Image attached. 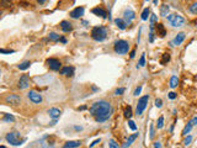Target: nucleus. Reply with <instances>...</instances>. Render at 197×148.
<instances>
[{
	"label": "nucleus",
	"instance_id": "1",
	"mask_svg": "<svg viewBox=\"0 0 197 148\" xmlns=\"http://www.w3.org/2000/svg\"><path fill=\"white\" fill-rule=\"evenodd\" d=\"M111 105L110 102L105 101V100H99V101L94 102L90 107V114L94 116V118L98 122H105L111 116Z\"/></svg>",
	"mask_w": 197,
	"mask_h": 148
},
{
	"label": "nucleus",
	"instance_id": "2",
	"mask_svg": "<svg viewBox=\"0 0 197 148\" xmlns=\"http://www.w3.org/2000/svg\"><path fill=\"white\" fill-rule=\"evenodd\" d=\"M5 139L11 144V146H15V147L21 146V144L26 141V138H21V133L17 132V131L9 132V133H7V135L5 136Z\"/></svg>",
	"mask_w": 197,
	"mask_h": 148
},
{
	"label": "nucleus",
	"instance_id": "3",
	"mask_svg": "<svg viewBox=\"0 0 197 148\" xmlns=\"http://www.w3.org/2000/svg\"><path fill=\"white\" fill-rule=\"evenodd\" d=\"M166 18H168V21L170 22V25L173 27H183L185 25V22H186V20L179 14H169L166 16Z\"/></svg>",
	"mask_w": 197,
	"mask_h": 148
},
{
	"label": "nucleus",
	"instance_id": "4",
	"mask_svg": "<svg viewBox=\"0 0 197 148\" xmlns=\"http://www.w3.org/2000/svg\"><path fill=\"white\" fill-rule=\"evenodd\" d=\"M107 36V31L105 27H102V26H96L91 30V37L94 38L95 41H98V42H101L106 38Z\"/></svg>",
	"mask_w": 197,
	"mask_h": 148
},
{
	"label": "nucleus",
	"instance_id": "5",
	"mask_svg": "<svg viewBox=\"0 0 197 148\" xmlns=\"http://www.w3.org/2000/svg\"><path fill=\"white\" fill-rule=\"evenodd\" d=\"M115 52L118 54H126L129 50V44L127 41L125 40H118L116 41V43H115Z\"/></svg>",
	"mask_w": 197,
	"mask_h": 148
},
{
	"label": "nucleus",
	"instance_id": "6",
	"mask_svg": "<svg viewBox=\"0 0 197 148\" xmlns=\"http://www.w3.org/2000/svg\"><path fill=\"white\" fill-rule=\"evenodd\" d=\"M149 101V95H144L138 100V104H137V115H142L143 111L146 110L147 104Z\"/></svg>",
	"mask_w": 197,
	"mask_h": 148
},
{
	"label": "nucleus",
	"instance_id": "7",
	"mask_svg": "<svg viewBox=\"0 0 197 148\" xmlns=\"http://www.w3.org/2000/svg\"><path fill=\"white\" fill-rule=\"evenodd\" d=\"M5 102L7 104V105H18V104L21 102V98L16 94H10L5 96Z\"/></svg>",
	"mask_w": 197,
	"mask_h": 148
},
{
	"label": "nucleus",
	"instance_id": "8",
	"mask_svg": "<svg viewBox=\"0 0 197 148\" xmlns=\"http://www.w3.org/2000/svg\"><path fill=\"white\" fill-rule=\"evenodd\" d=\"M46 63H47V65L52 70H59V69H61V67H62L61 61L57 59V58H48L46 61Z\"/></svg>",
	"mask_w": 197,
	"mask_h": 148
},
{
	"label": "nucleus",
	"instance_id": "9",
	"mask_svg": "<svg viewBox=\"0 0 197 148\" xmlns=\"http://www.w3.org/2000/svg\"><path fill=\"white\" fill-rule=\"evenodd\" d=\"M27 96H28V99L31 100L32 102H35V104H41V102H42V95H41L40 92H37L36 90H30L27 92Z\"/></svg>",
	"mask_w": 197,
	"mask_h": 148
},
{
	"label": "nucleus",
	"instance_id": "10",
	"mask_svg": "<svg viewBox=\"0 0 197 148\" xmlns=\"http://www.w3.org/2000/svg\"><path fill=\"white\" fill-rule=\"evenodd\" d=\"M134 17H136V13L133 10H131V9L125 10V13H123V20L127 22V25L131 24V21L134 20Z\"/></svg>",
	"mask_w": 197,
	"mask_h": 148
},
{
	"label": "nucleus",
	"instance_id": "11",
	"mask_svg": "<svg viewBox=\"0 0 197 148\" xmlns=\"http://www.w3.org/2000/svg\"><path fill=\"white\" fill-rule=\"evenodd\" d=\"M84 13H85L84 7L83 6H78L73 11H70V17H72V18H79V17L83 16Z\"/></svg>",
	"mask_w": 197,
	"mask_h": 148
},
{
	"label": "nucleus",
	"instance_id": "12",
	"mask_svg": "<svg viewBox=\"0 0 197 148\" xmlns=\"http://www.w3.org/2000/svg\"><path fill=\"white\" fill-rule=\"evenodd\" d=\"M30 87V77L27 75V74H24L20 80H18V88L20 89H26Z\"/></svg>",
	"mask_w": 197,
	"mask_h": 148
},
{
	"label": "nucleus",
	"instance_id": "13",
	"mask_svg": "<svg viewBox=\"0 0 197 148\" xmlns=\"http://www.w3.org/2000/svg\"><path fill=\"white\" fill-rule=\"evenodd\" d=\"M91 11H92V14L98 15V16H100V17H103V18H106V17H107V13H106V10H105V9H102V7H100V6L94 7V9H92Z\"/></svg>",
	"mask_w": 197,
	"mask_h": 148
},
{
	"label": "nucleus",
	"instance_id": "14",
	"mask_svg": "<svg viewBox=\"0 0 197 148\" xmlns=\"http://www.w3.org/2000/svg\"><path fill=\"white\" fill-rule=\"evenodd\" d=\"M48 114H49V117H52L53 120H57L61 116V110L57 109V107H51L49 110H48Z\"/></svg>",
	"mask_w": 197,
	"mask_h": 148
},
{
	"label": "nucleus",
	"instance_id": "15",
	"mask_svg": "<svg viewBox=\"0 0 197 148\" xmlns=\"http://www.w3.org/2000/svg\"><path fill=\"white\" fill-rule=\"evenodd\" d=\"M185 33L184 32H180V33H177L176 35V37L174 38V41H173V44L174 46H179V44H181L184 42V40H185Z\"/></svg>",
	"mask_w": 197,
	"mask_h": 148
},
{
	"label": "nucleus",
	"instance_id": "16",
	"mask_svg": "<svg viewBox=\"0 0 197 148\" xmlns=\"http://www.w3.org/2000/svg\"><path fill=\"white\" fill-rule=\"evenodd\" d=\"M73 73H74L73 67H63L61 69V74L62 75H65V77H72Z\"/></svg>",
	"mask_w": 197,
	"mask_h": 148
},
{
	"label": "nucleus",
	"instance_id": "17",
	"mask_svg": "<svg viewBox=\"0 0 197 148\" xmlns=\"http://www.w3.org/2000/svg\"><path fill=\"white\" fill-rule=\"evenodd\" d=\"M80 144H81L80 141H68V142L64 143L63 148H78L80 147Z\"/></svg>",
	"mask_w": 197,
	"mask_h": 148
},
{
	"label": "nucleus",
	"instance_id": "18",
	"mask_svg": "<svg viewBox=\"0 0 197 148\" xmlns=\"http://www.w3.org/2000/svg\"><path fill=\"white\" fill-rule=\"evenodd\" d=\"M137 137H138V133H133V135H131V136L128 137L127 142H126V143H125L123 146H122V147H123V148H127V147H129V146H131V144H132V143H133V142H134V141H136V138H137Z\"/></svg>",
	"mask_w": 197,
	"mask_h": 148
},
{
	"label": "nucleus",
	"instance_id": "19",
	"mask_svg": "<svg viewBox=\"0 0 197 148\" xmlns=\"http://www.w3.org/2000/svg\"><path fill=\"white\" fill-rule=\"evenodd\" d=\"M61 28L63 30L64 32H69V31H72V24L68 21H62L61 22Z\"/></svg>",
	"mask_w": 197,
	"mask_h": 148
},
{
	"label": "nucleus",
	"instance_id": "20",
	"mask_svg": "<svg viewBox=\"0 0 197 148\" xmlns=\"http://www.w3.org/2000/svg\"><path fill=\"white\" fill-rule=\"evenodd\" d=\"M115 24H116L117 27L121 28V30H125L127 27V22H126L123 18H116V20H115Z\"/></svg>",
	"mask_w": 197,
	"mask_h": 148
},
{
	"label": "nucleus",
	"instance_id": "21",
	"mask_svg": "<svg viewBox=\"0 0 197 148\" xmlns=\"http://www.w3.org/2000/svg\"><path fill=\"white\" fill-rule=\"evenodd\" d=\"M157 31H158V35L160 36V37H164L166 35V31H165V28H164V26H163V24H157Z\"/></svg>",
	"mask_w": 197,
	"mask_h": 148
},
{
	"label": "nucleus",
	"instance_id": "22",
	"mask_svg": "<svg viewBox=\"0 0 197 148\" xmlns=\"http://www.w3.org/2000/svg\"><path fill=\"white\" fill-rule=\"evenodd\" d=\"M177 84H179V78H177L176 75H173L171 79H170V88H176Z\"/></svg>",
	"mask_w": 197,
	"mask_h": 148
},
{
	"label": "nucleus",
	"instance_id": "23",
	"mask_svg": "<svg viewBox=\"0 0 197 148\" xmlns=\"http://www.w3.org/2000/svg\"><path fill=\"white\" fill-rule=\"evenodd\" d=\"M30 65H31V62L25 61V62H22L21 64H18V69H20V70H26V69L30 68Z\"/></svg>",
	"mask_w": 197,
	"mask_h": 148
},
{
	"label": "nucleus",
	"instance_id": "24",
	"mask_svg": "<svg viewBox=\"0 0 197 148\" xmlns=\"http://www.w3.org/2000/svg\"><path fill=\"white\" fill-rule=\"evenodd\" d=\"M169 13V5H163L161 7H160V14H161V16H168V14Z\"/></svg>",
	"mask_w": 197,
	"mask_h": 148
},
{
	"label": "nucleus",
	"instance_id": "25",
	"mask_svg": "<svg viewBox=\"0 0 197 148\" xmlns=\"http://www.w3.org/2000/svg\"><path fill=\"white\" fill-rule=\"evenodd\" d=\"M125 117H127V118H131L132 117V107L129 106V105L125 107Z\"/></svg>",
	"mask_w": 197,
	"mask_h": 148
},
{
	"label": "nucleus",
	"instance_id": "26",
	"mask_svg": "<svg viewBox=\"0 0 197 148\" xmlns=\"http://www.w3.org/2000/svg\"><path fill=\"white\" fill-rule=\"evenodd\" d=\"M169 61H170V54H169V53H164V54H163V58L160 59V64L164 65V64H166V63H168Z\"/></svg>",
	"mask_w": 197,
	"mask_h": 148
},
{
	"label": "nucleus",
	"instance_id": "27",
	"mask_svg": "<svg viewBox=\"0 0 197 148\" xmlns=\"http://www.w3.org/2000/svg\"><path fill=\"white\" fill-rule=\"evenodd\" d=\"M149 14H150V10H149V7H146V9L143 10V13H142V20H148V17H149Z\"/></svg>",
	"mask_w": 197,
	"mask_h": 148
},
{
	"label": "nucleus",
	"instance_id": "28",
	"mask_svg": "<svg viewBox=\"0 0 197 148\" xmlns=\"http://www.w3.org/2000/svg\"><path fill=\"white\" fill-rule=\"evenodd\" d=\"M3 121H7V122H13L15 121V117L13 116V115H10V114H4V116H3Z\"/></svg>",
	"mask_w": 197,
	"mask_h": 148
},
{
	"label": "nucleus",
	"instance_id": "29",
	"mask_svg": "<svg viewBox=\"0 0 197 148\" xmlns=\"http://www.w3.org/2000/svg\"><path fill=\"white\" fill-rule=\"evenodd\" d=\"M192 127H194V126H192V125L190 124V122H188V124H187V126H185V128H184V131H183V135H185V136H186L187 133H190V131L192 130Z\"/></svg>",
	"mask_w": 197,
	"mask_h": 148
},
{
	"label": "nucleus",
	"instance_id": "30",
	"mask_svg": "<svg viewBox=\"0 0 197 148\" xmlns=\"http://www.w3.org/2000/svg\"><path fill=\"white\" fill-rule=\"evenodd\" d=\"M49 40H51V41H59V40H61V37H59L58 33L51 32V33H49Z\"/></svg>",
	"mask_w": 197,
	"mask_h": 148
},
{
	"label": "nucleus",
	"instance_id": "31",
	"mask_svg": "<svg viewBox=\"0 0 197 148\" xmlns=\"http://www.w3.org/2000/svg\"><path fill=\"white\" fill-rule=\"evenodd\" d=\"M109 147H110V148H121L120 146H118V143H117L115 139H110V142H109Z\"/></svg>",
	"mask_w": 197,
	"mask_h": 148
},
{
	"label": "nucleus",
	"instance_id": "32",
	"mask_svg": "<svg viewBox=\"0 0 197 148\" xmlns=\"http://www.w3.org/2000/svg\"><path fill=\"white\" fill-rule=\"evenodd\" d=\"M163 126H164V116H160V117L158 118L157 127H158V128H163Z\"/></svg>",
	"mask_w": 197,
	"mask_h": 148
},
{
	"label": "nucleus",
	"instance_id": "33",
	"mask_svg": "<svg viewBox=\"0 0 197 148\" xmlns=\"http://www.w3.org/2000/svg\"><path fill=\"white\" fill-rule=\"evenodd\" d=\"M146 65V53H143L139 58V67H144Z\"/></svg>",
	"mask_w": 197,
	"mask_h": 148
},
{
	"label": "nucleus",
	"instance_id": "34",
	"mask_svg": "<svg viewBox=\"0 0 197 148\" xmlns=\"http://www.w3.org/2000/svg\"><path fill=\"white\" fill-rule=\"evenodd\" d=\"M157 21H158V16L155 14H152V16H150V26H154Z\"/></svg>",
	"mask_w": 197,
	"mask_h": 148
},
{
	"label": "nucleus",
	"instance_id": "35",
	"mask_svg": "<svg viewBox=\"0 0 197 148\" xmlns=\"http://www.w3.org/2000/svg\"><path fill=\"white\" fill-rule=\"evenodd\" d=\"M1 5L4 7H9V6L13 5V1H11V0H1Z\"/></svg>",
	"mask_w": 197,
	"mask_h": 148
},
{
	"label": "nucleus",
	"instance_id": "36",
	"mask_svg": "<svg viewBox=\"0 0 197 148\" xmlns=\"http://www.w3.org/2000/svg\"><path fill=\"white\" fill-rule=\"evenodd\" d=\"M190 13H192V14H195V15H197V3H195V4H192V5L190 6Z\"/></svg>",
	"mask_w": 197,
	"mask_h": 148
},
{
	"label": "nucleus",
	"instance_id": "37",
	"mask_svg": "<svg viewBox=\"0 0 197 148\" xmlns=\"http://www.w3.org/2000/svg\"><path fill=\"white\" fill-rule=\"evenodd\" d=\"M128 126H129V128H131L132 131H136V130H137V125H136L132 120H129V121H128Z\"/></svg>",
	"mask_w": 197,
	"mask_h": 148
},
{
	"label": "nucleus",
	"instance_id": "38",
	"mask_svg": "<svg viewBox=\"0 0 197 148\" xmlns=\"http://www.w3.org/2000/svg\"><path fill=\"white\" fill-rule=\"evenodd\" d=\"M191 142H192V136H187L186 138H185V141H184V144H185V146H188Z\"/></svg>",
	"mask_w": 197,
	"mask_h": 148
},
{
	"label": "nucleus",
	"instance_id": "39",
	"mask_svg": "<svg viewBox=\"0 0 197 148\" xmlns=\"http://www.w3.org/2000/svg\"><path fill=\"white\" fill-rule=\"evenodd\" d=\"M125 91H126V89H125V88H118V89H116L115 94H116V95H122Z\"/></svg>",
	"mask_w": 197,
	"mask_h": 148
},
{
	"label": "nucleus",
	"instance_id": "40",
	"mask_svg": "<svg viewBox=\"0 0 197 148\" xmlns=\"http://www.w3.org/2000/svg\"><path fill=\"white\" fill-rule=\"evenodd\" d=\"M154 136H155V133H154V125L152 124V125H150V135H149V138L153 139Z\"/></svg>",
	"mask_w": 197,
	"mask_h": 148
},
{
	"label": "nucleus",
	"instance_id": "41",
	"mask_svg": "<svg viewBox=\"0 0 197 148\" xmlns=\"http://www.w3.org/2000/svg\"><path fill=\"white\" fill-rule=\"evenodd\" d=\"M155 106H157V107H161L163 106V101H161V99H157V100H155Z\"/></svg>",
	"mask_w": 197,
	"mask_h": 148
},
{
	"label": "nucleus",
	"instance_id": "42",
	"mask_svg": "<svg viewBox=\"0 0 197 148\" xmlns=\"http://www.w3.org/2000/svg\"><path fill=\"white\" fill-rule=\"evenodd\" d=\"M140 91H142V87H138V88H137L136 90H134V94H133V95H134V96H138V95L140 94Z\"/></svg>",
	"mask_w": 197,
	"mask_h": 148
},
{
	"label": "nucleus",
	"instance_id": "43",
	"mask_svg": "<svg viewBox=\"0 0 197 148\" xmlns=\"http://www.w3.org/2000/svg\"><path fill=\"white\" fill-rule=\"evenodd\" d=\"M0 52H1V53H14V51L13 50H4V48H1V50H0Z\"/></svg>",
	"mask_w": 197,
	"mask_h": 148
},
{
	"label": "nucleus",
	"instance_id": "44",
	"mask_svg": "<svg viewBox=\"0 0 197 148\" xmlns=\"http://www.w3.org/2000/svg\"><path fill=\"white\" fill-rule=\"evenodd\" d=\"M169 99H171V100H174V99H176V92H174V91H171V92H169Z\"/></svg>",
	"mask_w": 197,
	"mask_h": 148
},
{
	"label": "nucleus",
	"instance_id": "45",
	"mask_svg": "<svg viewBox=\"0 0 197 148\" xmlns=\"http://www.w3.org/2000/svg\"><path fill=\"white\" fill-rule=\"evenodd\" d=\"M152 148H161V143L160 142H154V144H153V147Z\"/></svg>",
	"mask_w": 197,
	"mask_h": 148
},
{
	"label": "nucleus",
	"instance_id": "46",
	"mask_svg": "<svg viewBox=\"0 0 197 148\" xmlns=\"http://www.w3.org/2000/svg\"><path fill=\"white\" fill-rule=\"evenodd\" d=\"M190 124H191L192 126H196V125H197V117H194V118H192V120L190 121Z\"/></svg>",
	"mask_w": 197,
	"mask_h": 148
},
{
	"label": "nucleus",
	"instance_id": "47",
	"mask_svg": "<svg viewBox=\"0 0 197 148\" xmlns=\"http://www.w3.org/2000/svg\"><path fill=\"white\" fill-rule=\"evenodd\" d=\"M99 142H100V138H99V139H95V141H94V142H92V143L90 144V147H94V146H95V144H96V143H99Z\"/></svg>",
	"mask_w": 197,
	"mask_h": 148
},
{
	"label": "nucleus",
	"instance_id": "48",
	"mask_svg": "<svg viewBox=\"0 0 197 148\" xmlns=\"http://www.w3.org/2000/svg\"><path fill=\"white\" fill-rule=\"evenodd\" d=\"M134 56H136V51L133 50V51L131 52V54H129V57H131V58H134Z\"/></svg>",
	"mask_w": 197,
	"mask_h": 148
},
{
	"label": "nucleus",
	"instance_id": "49",
	"mask_svg": "<svg viewBox=\"0 0 197 148\" xmlns=\"http://www.w3.org/2000/svg\"><path fill=\"white\" fill-rule=\"evenodd\" d=\"M61 41H62V42H63V43H65V42H67V40L64 38V37H61Z\"/></svg>",
	"mask_w": 197,
	"mask_h": 148
},
{
	"label": "nucleus",
	"instance_id": "50",
	"mask_svg": "<svg viewBox=\"0 0 197 148\" xmlns=\"http://www.w3.org/2000/svg\"><path fill=\"white\" fill-rule=\"evenodd\" d=\"M74 128H75L76 131H80V130H81V127H80V126H79V127H78V126H75V127H74Z\"/></svg>",
	"mask_w": 197,
	"mask_h": 148
},
{
	"label": "nucleus",
	"instance_id": "51",
	"mask_svg": "<svg viewBox=\"0 0 197 148\" xmlns=\"http://www.w3.org/2000/svg\"><path fill=\"white\" fill-rule=\"evenodd\" d=\"M37 1H38V3H40V4H43V3H44V1H46V0H37Z\"/></svg>",
	"mask_w": 197,
	"mask_h": 148
},
{
	"label": "nucleus",
	"instance_id": "52",
	"mask_svg": "<svg viewBox=\"0 0 197 148\" xmlns=\"http://www.w3.org/2000/svg\"><path fill=\"white\" fill-rule=\"evenodd\" d=\"M153 3H154V5H158V0H153Z\"/></svg>",
	"mask_w": 197,
	"mask_h": 148
},
{
	"label": "nucleus",
	"instance_id": "53",
	"mask_svg": "<svg viewBox=\"0 0 197 148\" xmlns=\"http://www.w3.org/2000/svg\"><path fill=\"white\" fill-rule=\"evenodd\" d=\"M0 148H5V146H1V147H0Z\"/></svg>",
	"mask_w": 197,
	"mask_h": 148
},
{
	"label": "nucleus",
	"instance_id": "54",
	"mask_svg": "<svg viewBox=\"0 0 197 148\" xmlns=\"http://www.w3.org/2000/svg\"><path fill=\"white\" fill-rule=\"evenodd\" d=\"M147 1H149V0H147Z\"/></svg>",
	"mask_w": 197,
	"mask_h": 148
},
{
	"label": "nucleus",
	"instance_id": "55",
	"mask_svg": "<svg viewBox=\"0 0 197 148\" xmlns=\"http://www.w3.org/2000/svg\"><path fill=\"white\" fill-rule=\"evenodd\" d=\"M51 148H53V147H51Z\"/></svg>",
	"mask_w": 197,
	"mask_h": 148
}]
</instances>
